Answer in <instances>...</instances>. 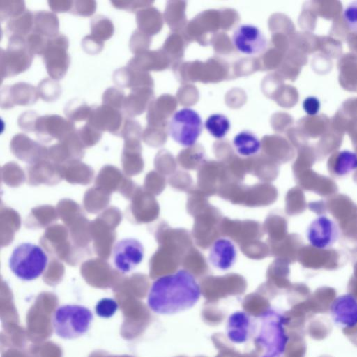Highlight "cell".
<instances>
[{"instance_id": "obj_20", "label": "cell", "mask_w": 357, "mask_h": 357, "mask_svg": "<svg viewBox=\"0 0 357 357\" xmlns=\"http://www.w3.org/2000/svg\"><path fill=\"white\" fill-rule=\"evenodd\" d=\"M59 21L54 13L40 10L33 13V27L32 31L51 38L59 32Z\"/></svg>"}, {"instance_id": "obj_8", "label": "cell", "mask_w": 357, "mask_h": 357, "mask_svg": "<svg viewBox=\"0 0 357 357\" xmlns=\"http://www.w3.org/2000/svg\"><path fill=\"white\" fill-rule=\"evenodd\" d=\"M144 248L138 239L125 238L116 241L112 249L114 267L122 273L134 270L143 260Z\"/></svg>"}, {"instance_id": "obj_42", "label": "cell", "mask_w": 357, "mask_h": 357, "mask_svg": "<svg viewBox=\"0 0 357 357\" xmlns=\"http://www.w3.org/2000/svg\"><path fill=\"white\" fill-rule=\"evenodd\" d=\"M47 3L50 8L54 13H66L70 12L73 1L70 0H54L48 1Z\"/></svg>"}, {"instance_id": "obj_21", "label": "cell", "mask_w": 357, "mask_h": 357, "mask_svg": "<svg viewBox=\"0 0 357 357\" xmlns=\"http://www.w3.org/2000/svg\"><path fill=\"white\" fill-rule=\"evenodd\" d=\"M136 22L138 29L151 36L160 31L162 20L160 12L153 7H147L136 13Z\"/></svg>"}, {"instance_id": "obj_2", "label": "cell", "mask_w": 357, "mask_h": 357, "mask_svg": "<svg viewBox=\"0 0 357 357\" xmlns=\"http://www.w3.org/2000/svg\"><path fill=\"white\" fill-rule=\"evenodd\" d=\"M259 328L255 337V343L262 354L260 357H282L289 337L285 331L287 318L282 313L268 307L258 316Z\"/></svg>"}, {"instance_id": "obj_17", "label": "cell", "mask_w": 357, "mask_h": 357, "mask_svg": "<svg viewBox=\"0 0 357 357\" xmlns=\"http://www.w3.org/2000/svg\"><path fill=\"white\" fill-rule=\"evenodd\" d=\"M153 91L151 87H137L131 89L125 98L122 112L128 117L132 118L142 114L152 102Z\"/></svg>"}, {"instance_id": "obj_39", "label": "cell", "mask_w": 357, "mask_h": 357, "mask_svg": "<svg viewBox=\"0 0 357 357\" xmlns=\"http://www.w3.org/2000/svg\"><path fill=\"white\" fill-rule=\"evenodd\" d=\"M82 50L87 54L94 55L102 52L104 42L97 39L91 34L85 36L81 41Z\"/></svg>"}, {"instance_id": "obj_1", "label": "cell", "mask_w": 357, "mask_h": 357, "mask_svg": "<svg viewBox=\"0 0 357 357\" xmlns=\"http://www.w3.org/2000/svg\"><path fill=\"white\" fill-rule=\"evenodd\" d=\"M201 295L195 277L187 270L179 269L155 279L149 288L146 301L154 313L171 315L191 309Z\"/></svg>"}, {"instance_id": "obj_10", "label": "cell", "mask_w": 357, "mask_h": 357, "mask_svg": "<svg viewBox=\"0 0 357 357\" xmlns=\"http://www.w3.org/2000/svg\"><path fill=\"white\" fill-rule=\"evenodd\" d=\"M75 131L74 122L57 114L39 116L35 130L36 136L44 141L53 138L63 139Z\"/></svg>"}, {"instance_id": "obj_18", "label": "cell", "mask_w": 357, "mask_h": 357, "mask_svg": "<svg viewBox=\"0 0 357 357\" xmlns=\"http://www.w3.org/2000/svg\"><path fill=\"white\" fill-rule=\"evenodd\" d=\"M115 84L121 88L153 87V82L146 72L124 66L116 69L112 75Z\"/></svg>"}, {"instance_id": "obj_9", "label": "cell", "mask_w": 357, "mask_h": 357, "mask_svg": "<svg viewBox=\"0 0 357 357\" xmlns=\"http://www.w3.org/2000/svg\"><path fill=\"white\" fill-rule=\"evenodd\" d=\"M232 43L236 50L246 55H256L265 51L267 40L256 26L245 24L238 26L234 31Z\"/></svg>"}, {"instance_id": "obj_16", "label": "cell", "mask_w": 357, "mask_h": 357, "mask_svg": "<svg viewBox=\"0 0 357 357\" xmlns=\"http://www.w3.org/2000/svg\"><path fill=\"white\" fill-rule=\"evenodd\" d=\"M331 311L335 323L349 328L357 325V300L352 295L337 297L331 305Z\"/></svg>"}, {"instance_id": "obj_19", "label": "cell", "mask_w": 357, "mask_h": 357, "mask_svg": "<svg viewBox=\"0 0 357 357\" xmlns=\"http://www.w3.org/2000/svg\"><path fill=\"white\" fill-rule=\"evenodd\" d=\"M127 66L146 73L149 70H160L167 66V58L161 51H147L130 59Z\"/></svg>"}, {"instance_id": "obj_35", "label": "cell", "mask_w": 357, "mask_h": 357, "mask_svg": "<svg viewBox=\"0 0 357 357\" xmlns=\"http://www.w3.org/2000/svg\"><path fill=\"white\" fill-rule=\"evenodd\" d=\"M96 1L92 0H77L73 1L70 13L82 16L89 17L93 15L96 10Z\"/></svg>"}, {"instance_id": "obj_22", "label": "cell", "mask_w": 357, "mask_h": 357, "mask_svg": "<svg viewBox=\"0 0 357 357\" xmlns=\"http://www.w3.org/2000/svg\"><path fill=\"white\" fill-rule=\"evenodd\" d=\"M233 145L237 153L243 157L253 156L257 154L261 148L259 138L248 130L236 134L233 139Z\"/></svg>"}, {"instance_id": "obj_40", "label": "cell", "mask_w": 357, "mask_h": 357, "mask_svg": "<svg viewBox=\"0 0 357 357\" xmlns=\"http://www.w3.org/2000/svg\"><path fill=\"white\" fill-rule=\"evenodd\" d=\"M110 2L117 9L136 13L142 8H147L153 3L148 1H111Z\"/></svg>"}, {"instance_id": "obj_30", "label": "cell", "mask_w": 357, "mask_h": 357, "mask_svg": "<svg viewBox=\"0 0 357 357\" xmlns=\"http://www.w3.org/2000/svg\"><path fill=\"white\" fill-rule=\"evenodd\" d=\"M150 43V36L139 29H136L130 38L129 48L132 54L138 55L147 52Z\"/></svg>"}, {"instance_id": "obj_6", "label": "cell", "mask_w": 357, "mask_h": 357, "mask_svg": "<svg viewBox=\"0 0 357 357\" xmlns=\"http://www.w3.org/2000/svg\"><path fill=\"white\" fill-rule=\"evenodd\" d=\"M33 54L29 50L25 38L12 36L8 39L6 50H0V73L1 81L28 70Z\"/></svg>"}, {"instance_id": "obj_36", "label": "cell", "mask_w": 357, "mask_h": 357, "mask_svg": "<svg viewBox=\"0 0 357 357\" xmlns=\"http://www.w3.org/2000/svg\"><path fill=\"white\" fill-rule=\"evenodd\" d=\"M141 132L142 127L139 123L132 118H128L125 120L120 133L125 140L139 139Z\"/></svg>"}, {"instance_id": "obj_4", "label": "cell", "mask_w": 357, "mask_h": 357, "mask_svg": "<svg viewBox=\"0 0 357 357\" xmlns=\"http://www.w3.org/2000/svg\"><path fill=\"white\" fill-rule=\"evenodd\" d=\"M47 264L48 257L43 249L29 242L17 245L8 259L11 272L23 281H31L39 278L45 271Z\"/></svg>"}, {"instance_id": "obj_12", "label": "cell", "mask_w": 357, "mask_h": 357, "mask_svg": "<svg viewBox=\"0 0 357 357\" xmlns=\"http://www.w3.org/2000/svg\"><path fill=\"white\" fill-rule=\"evenodd\" d=\"M38 97L36 87L26 82H17L1 89L0 106L1 109H8L15 105H31Z\"/></svg>"}, {"instance_id": "obj_26", "label": "cell", "mask_w": 357, "mask_h": 357, "mask_svg": "<svg viewBox=\"0 0 357 357\" xmlns=\"http://www.w3.org/2000/svg\"><path fill=\"white\" fill-rule=\"evenodd\" d=\"M90 26L91 34L102 42L109 40L114 32L112 21L102 15H97L92 17Z\"/></svg>"}, {"instance_id": "obj_37", "label": "cell", "mask_w": 357, "mask_h": 357, "mask_svg": "<svg viewBox=\"0 0 357 357\" xmlns=\"http://www.w3.org/2000/svg\"><path fill=\"white\" fill-rule=\"evenodd\" d=\"M342 17L348 29L357 33V0L350 2L345 6Z\"/></svg>"}, {"instance_id": "obj_3", "label": "cell", "mask_w": 357, "mask_h": 357, "mask_svg": "<svg viewBox=\"0 0 357 357\" xmlns=\"http://www.w3.org/2000/svg\"><path fill=\"white\" fill-rule=\"evenodd\" d=\"M93 315L86 307L77 304L59 306L52 313V326L54 333L64 340H74L89 330Z\"/></svg>"}, {"instance_id": "obj_23", "label": "cell", "mask_w": 357, "mask_h": 357, "mask_svg": "<svg viewBox=\"0 0 357 357\" xmlns=\"http://www.w3.org/2000/svg\"><path fill=\"white\" fill-rule=\"evenodd\" d=\"M33 27V13L26 10L20 15L8 21L6 33L8 38L19 36L26 38L30 34Z\"/></svg>"}, {"instance_id": "obj_7", "label": "cell", "mask_w": 357, "mask_h": 357, "mask_svg": "<svg viewBox=\"0 0 357 357\" xmlns=\"http://www.w3.org/2000/svg\"><path fill=\"white\" fill-rule=\"evenodd\" d=\"M68 45V38L63 33L48 39L42 56L50 78L59 81L65 77L70 63Z\"/></svg>"}, {"instance_id": "obj_25", "label": "cell", "mask_w": 357, "mask_h": 357, "mask_svg": "<svg viewBox=\"0 0 357 357\" xmlns=\"http://www.w3.org/2000/svg\"><path fill=\"white\" fill-rule=\"evenodd\" d=\"M208 133L216 139H222L228 133L231 123L229 119L222 114L210 115L204 123Z\"/></svg>"}, {"instance_id": "obj_13", "label": "cell", "mask_w": 357, "mask_h": 357, "mask_svg": "<svg viewBox=\"0 0 357 357\" xmlns=\"http://www.w3.org/2000/svg\"><path fill=\"white\" fill-rule=\"evenodd\" d=\"M121 112L105 105L92 107L86 123L100 132L106 131L116 134L119 131H121L123 126Z\"/></svg>"}, {"instance_id": "obj_5", "label": "cell", "mask_w": 357, "mask_h": 357, "mask_svg": "<svg viewBox=\"0 0 357 357\" xmlns=\"http://www.w3.org/2000/svg\"><path fill=\"white\" fill-rule=\"evenodd\" d=\"M202 130L203 122L200 115L188 107L176 112L167 124V131L172 139L185 147L195 145Z\"/></svg>"}, {"instance_id": "obj_31", "label": "cell", "mask_w": 357, "mask_h": 357, "mask_svg": "<svg viewBox=\"0 0 357 357\" xmlns=\"http://www.w3.org/2000/svg\"><path fill=\"white\" fill-rule=\"evenodd\" d=\"M126 97L122 90L112 86L104 91L102 97V105L122 111Z\"/></svg>"}, {"instance_id": "obj_28", "label": "cell", "mask_w": 357, "mask_h": 357, "mask_svg": "<svg viewBox=\"0 0 357 357\" xmlns=\"http://www.w3.org/2000/svg\"><path fill=\"white\" fill-rule=\"evenodd\" d=\"M38 96L45 102H54L60 97L62 90L59 82L52 78L42 79L37 86Z\"/></svg>"}, {"instance_id": "obj_29", "label": "cell", "mask_w": 357, "mask_h": 357, "mask_svg": "<svg viewBox=\"0 0 357 357\" xmlns=\"http://www.w3.org/2000/svg\"><path fill=\"white\" fill-rule=\"evenodd\" d=\"M25 2L19 0L0 1V20H10L22 14L26 10Z\"/></svg>"}, {"instance_id": "obj_41", "label": "cell", "mask_w": 357, "mask_h": 357, "mask_svg": "<svg viewBox=\"0 0 357 357\" xmlns=\"http://www.w3.org/2000/svg\"><path fill=\"white\" fill-rule=\"evenodd\" d=\"M302 106L304 112L307 115L316 116L320 111L321 102L317 97L314 96H310L303 100Z\"/></svg>"}, {"instance_id": "obj_38", "label": "cell", "mask_w": 357, "mask_h": 357, "mask_svg": "<svg viewBox=\"0 0 357 357\" xmlns=\"http://www.w3.org/2000/svg\"><path fill=\"white\" fill-rule=\"evenodd\" d=\"M40 116L34 111H26L17 119V125L25 132H35L37 120Z\"/></svg>"}, {"instance_id": "obj_15", "label": "cell", "mask_w": 357, "mask_h": 357, "mask_svg": "<svg viewBox=\"0 0 357 357\" xmlns=\"http://www.w3.org/2000/svg\"><path fill=\"white\" fill-rule=\"evenodd\" d=\"M253 327L252 319L247 312H234L229 315L227 321V337L234 344H243L252 335Z\"/></svg>"}, {"instance_id": "obj_33", "label": "cell", "mask_w": 357, "mask_h": 357, "mask_svg": "<svg viewBox=\"0 0 357 357\" xmlns=\"http://www.w3.org/2000/svg\"><path fill=\"white\" fill-rule=\"evenodd\" d=\"M48 39L49 38L43 35L33 31H31V33L25 38L26 45L33 55H43L46 48Z\"/></svg>"}, {"instance_id": "obj_11", "label": "cell", "mask_w": 357, "mask_h": 357, "mask_svg": "<svg viewBox=\"0 0 357 357\" xmlns=\"http://www.w3.org/2000/svg\"><path fill=\"white\" fill-rule=\"evenodd\" d=\"M338 234L334 221L325 215L319 216L312 221L306 231L310 244L317 249L331 247L337 241Z\"/></svg>"}, {"instance_id": "obj_27", "label": "cell", "mask_w": 357, "mask_h": 357, "mask_svg": "<svg viewBox=\"0 0 357 357\" xmlns=\"http://www.w3.org/2000/svg\"><path fill=\"white\" fill-rule=\"evenodd\" d=\"M91 109L92 107L89 106L84 100L73 98L66 104L63 112L68 119L74 122L87 121Z\"/></svg>"}, {"instance_id": "obj_14", "label": "cell", "mask_w": 357, "mask_h": 357, "mask_svg": "<svg viewBox=\"0 0 357 357\" xmlns=\"http://www.w3.org/2000/svg\"><path fill=\"white\" fill-rule=\"evenodd\" d=\"M237 251L234 243L227 238H219L211 245L208 252V261L216 269H230L236 260Z\"/></svg>"}, {"instance_id": "obj_24", "label": "cell", "mask_w": 357, "mask_h": 357, "mask_svg": "<svg viewBox=\"0 0 357 357\" xmlns=\"http://www.w3.org/2000/svg\"><path fill=\"white\" fill-rule=\"evenodd\" d=\"M357 169V153L349 150L337 153L333 160L332 170L337 176H345Z\"/></svg>"}, {"instance_id": "obj_34", "label": "cell", "mask_w": 357, "mask_h": 357, "mask_svg": "<svg viewBox=\"0 0 357 357\" xmlns=\"http://www.w3.org/2000/svg\"><path fill=\"white\" fill-rule=\"evenodd\" d=\"M77 134L79 141L86 145L96 143L102 137V132L88 123L79 128L77 130Z\"/></svg>"}, {"instance_id": "obj_32", "label": "cell", "mask_w": 357, "mask_h": 357, "mask_svg": "<svg viewBox=\"0 0 357 357\" xmlns=\"http://www.w3.org/2000/svg\"><path fill=\"white\" fill-rule=\"evenodd\" d=\"M94 310L98 317L109 319L117 312L119 304L114 298H102L96 303Z\"/></svg>"}]
</instances>
